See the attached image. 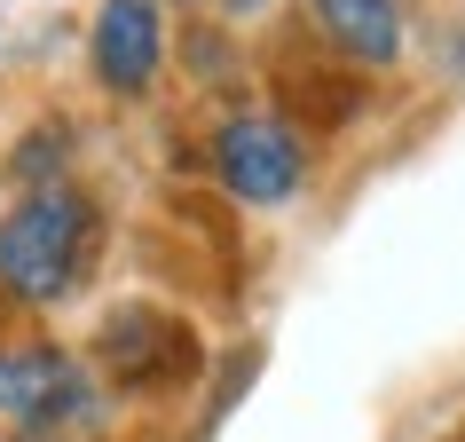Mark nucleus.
I'll list each match as a JSON object with an SVG mask.
<instances>
[{"mask_svg":"<svg viewBox=\"0 0 465 442\" xmlns=\"http://www.w3.org/2000/svg\"><path fill=\"white\" fill-rule=\"evenodd\" d=\"M111 214L87 182H40L16 190L0 214V316H55L72 308L103 269Z\"/></svg>","mask_w":465,"mask_h":442,"instance_id":"1","label":"nucleus"},{"mask_svg":"<svg viewBox=\"0 0 465 442\" xmlns=\"http://www.w3.org/2000/svg\"><path fill=\"white\" fill-rule=\"evenodd\" d=\"M103 427V379L79 347L8 316L0 324V435L8 442H79Z\"/></svg>","mask_w":465,"mask_h":442,"instance_id":"2","label":"nucleus"},{"mask_svg":"<svg viewBox=\"0 0 465 442\" xmlns=\"http://www.w3.org/2000/svg\"><path fill=\"white\" fill-rule=\"evenodd\" d=\"M87 371L119 395H173L197 371V332L158 300H119L87 340Z\"/></svg>","mask_w":465,"mask_h":442,"instance_id":"3","label":"nucleus"},{"mask_svg":"<svg viewBox=\"0 0 465 442\" xmlns=\"http://www.w3.org/2000/svg\"><path fill=\"white\" fill-rule=\"evenodd\" d=\"M213 182L237 206H292L308 190V143H300V126L269 119V111H237V119L213 126Z\"/></svg>","mask_w":465,"mask_h":442,"instance_id":"4","label":"nucleus"},{"mask_svg":"<svg viewBox=\"0 0 465 442\" xmlns=\"http://www.w3.org/2000/svg\"><path fill=\"white\" fill-rule=\"evenodd\" d=\"M87 72L103 95L143 103L166 72V0H103L87 32Z\"/></svg>","mask_w":465,"mask_h":442,"instance_id":"5","label":"nucleus"},{"mask_svg":"<svg viewBox=\"0 0 465 442\" xmlns=\"http://www.w3.org/2000/svg\"><path fill=\"white\" fill-rule=\"evenodd\" d=\"M308 16H316L323 48L363 64V72H387L411 48V8L402 0H308Z\"/></svg>","mask_w":465,"mask_h":442,"instance_id":"6","label":"nucleus"},{"mask_svg":"<svg viewBox=\"0 0 465 442\" xmlns=\"http://www.w3.org/2000/svg\"><path fill=\"white\" fill-rule=\"evenodd\" d=\"M8 182H16V190H40V182H72V126H64V119L32 126L25 143L8 150Z\"/></svg>","mask_w":465,"mask_h":442,"instance_id":"7","label":"nucleus"},{"mask_svg":"<svg viewBox=\"0 0 465 442\" xmlns=\"http://www.w3.org/2000/svg\"><path fill=\"white\" fill-rule=\"evenodd\" d=\"M450 442H465V427H458V435H450Z\"/></svg>","mask_w":465,"mask_h":442,"instance_id":"8","label":"nucleus"},{"mask_svg":"<svg viewBox=\"0 0 465 442\" xmlns=\"http://www.w3.org/2000/svg\"><path fill=\"white\" fill-rule=\"evenodd\" d=\"M0 442H8V435H0Z\"/></svg>","mask_w":465,"mask_h":442,"instance_id":"9","label":"nucleus"}]
</instances>
